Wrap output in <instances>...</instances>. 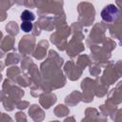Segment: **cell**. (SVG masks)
I'll return each instance as SVG.
<instances>
[{"label":"cell","mask_w":122,"mask_h":122,"mask_svg":"<svg viewBox=\"0 0 122 122\" xmlns=\"http://www.w3.org/2000/svg\"><path fill=\"white\" fill-rule=\"evenodd\" d=\"M119 9L114 6L113 4H110L106 6L101 11V17L104 21L107 22H113L119 17Z\"/></svg>","instance_id":"obj_1"},{"label":"cell","mask_w":122,"mask_h":122,"mask_svg":"<svg viewBox=\"0 0 122 122\" xmlns=\"http://www.w3.org/2000/svg\"><path fill=\"white\" fill-rule=\"evenodd\" d=\"M34 15L32 12L29 11V10H24L21 14V19L24 21V22H31L34 20Z\"/></svg>","instance_id":"obj_2"},{"label":"cell","mask_w":122,"mask_h":122,"mask_svg":"<svg viewBox=\"0 0 122 122\" xmlns=\"http://www.w3.org/2000/svg\"><path fill=\"white\" fill-rule=\"evenodd\" d=\"M21 29L25 32H29L32 30V23L31 22H23L21 24Z\"/></svg>","instance_id":"obj_3"}]
</instances>
